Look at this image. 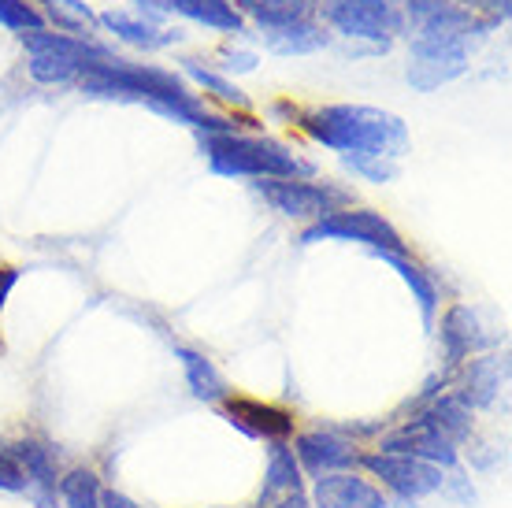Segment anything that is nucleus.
Returning a JSON list of instances; mask_svg holds the SVG:
<instances>
[{
    "instance_id": "obj_1",
    "label": "nucleus",
    "mask_w": 512,
    "mask_h": 508,
    "mask_svg": "<svg viewBox=\"0 0 512 508\" xmlns=\"http://www.w3.org/2000/svg\"><path fill=\"white\" fill-rule=\"evenodd\" d=\"M78 89H82L86 97H101V101L145 104V108H153L156 115L171 119V123H182V127L197 130V138H201V134H227V130H238V123H231L227 115L212 112V108L186 86V78L175 75V71H167V67L134 64V60H123V56L90 60V64H82Z\"/></svg>"
},
{
    "instance_id": "obj_2",
    "label": "nucleus",
    "mask_w": 512,
    "mask_h": 508,
    "mask_svg": "<svg viewBox=\"0 0 512 508\" xmlns=\"http://www.w3.org/2000/svg\"><path fill=\"white\" fill-rule=\"evenodd\" d=\"M294 123L308 138L338 156H379L401 160L409 153L405 119L372 104H320L308 112H294Z\"/></svg>"
},
{
    "instance_id": "obj_3",
    "label": "nucleus",
    "mask_w": 512,
    "mask_h": 508,
    "mask_svg": "<svg viewBox=\"0 0 512 508\" xmlns=\"http://www.w3.org/2000/svg\"><path fill=\"white\" fill-rule=\"evenodd\" d=\"M201 156L208 167L223 178H316V164L294 153L290 145H282L264 134H242V130H227V134H201L197 138Z\"/></svg>"
},
{
    "instance_id": "obj_4",
    "label": "nucleus",
    "mask_w": 512,
    "mask_h": 508,
    "mask_svg": "<svg viewBox=\"0 0 512 508\" xmlns=\"http://www.w3.org/2000/svg\"><path fill=\"white\" fill-rule=\"evenodd\" d=\"M357 471H364L375 486H383L394 505L416 508L431 497H453L472 505L475 490L472 479L461 471H442L427 460L401 457V453H379V449H364L357 460Z\"/></svg>"
},
{
    "instance_id": "obj_5",
    "label": "nucleus",
    "mask_w": 512,
    "mask_h": 508,
    "mask_svg": "<svg viewBox=\"0 0 512 508\" xmlns=\"http://www.w3.org/2000/svg\"><path fill=\"white\" fill-rule=\"evenodd\" d=\"M26 49V71L34 82L41 86H78V75H82V64L90 60H108L116 52L101 45L97 38H71V34H56L49 26L41 30H26L19 34Z\"/></svg>"
},
{
    "instance_id": "obj_6",
    "label": "nucleus",
    "mask_w": 512,
    "mask_h": 508,
    "mask_svg": "<svg viewBox=\"0 0 512 508\" xmlns=\"http://www.w3.org/2000/svg\"><path fill=\"white\" fill-rule=\"evenodd\" d=\"M253 190L271 212H279L282 219H294V223H305V227L357 204L353 190L327 182V178H256Z\"/></svg>"
},
{
    "instance_id": "obj_7",
    "label": "nucleus",
    "mask_w": 512,
    "mask_h": 508,
    "mask_svg": "<svg viewBox=\"0 0 512 508\" xmlns=\"http://www.w3.org/2000/svg\"><path fill=\"white\" fill-rule=\"evenodd\" d=\"M316 15L334 34L349 41H372L375 49H390V41L409 30L405 12L390 0H323L316 4Z\"/></svg>"
},
{
    "instance_id": "obj_8",
    "label": "nucleus",
    "mask_w": 512,
    "mask_h": 508,
    "mask_svg": "<svg viewBox=\"0 0 512 508\" xmlns=\"http://www.w3.org/2000/svg\"><path fill=\"white\" fill-rule=\"evenodd\" d=\"M320 242H353L364 245L372 256L383 253H409V245L401 238V230L375 208H342L334 216L312 223L301 230V245H320Z\"/></svg>"
},
{
    "instance_id": "obj_9",
    "label": "nucleus",
    "mask_w": 512,
    "mask_h": 508,
    "mask_svg": "<svg viewBox=\"0 0 512 508\" xmlns=\"http://www.w3.org/2000/svg\"><path fill=\"white\" fill-rule=\"evenodd\" d=\"M375 449H379V453H401V457L427 460V464H435V468H442V471L464 468L461 445L453 442V438H446L435 423H427L423 416H416V412H412L409 420L394 423V427L379 438Z\"/></svg>"
},
{
    "instance_id": "obj_10",
    "label": "nucleus",
    "mask_w": 512,
    "mask_h": 508,
    "mask_svg": "<svg viewBox=\"0 0 512 508\" xmlns=\"http://www.w3.org/2000/svg\"><path fill=\"white\" fill-rule=\"evenodd\" d=\"M297 464L305 471V479H320V475H334V471H353L360 460L357 438H349L338 427H308L290 438Z\"/></svg>"
},
{
    "instance_id": "obj_11",
    "label": "nucleus",
    "mask_w": 512,
    "mask_h": 508,
    "mask_svg": "<svg viewBox=\"0 0 512 508\" xmlns=\"http://www.w3.org/2000/svg\"><path fill=\"white\" fill-rule=\"evenodd\" d=\"M219 420H227L238 434L253 438V442H290L297 434V420L290 408H279L271 401H256V397L231 394L223 405H216Z\"/></svg>"
},
{
    "instance_id": "obj_12",
    "label": "nucleus",
    "mask_w": 512,
    "mask_h": 508,
    "mask_svg": "<svg viewBox=\"0 0 512 508\" xmlns=\"http://www.w3.org/2000/svg\"><path fill=\"white\" fill-rule=\"evenodd\" d=\"M509 382V353H479L449 371V394L468 412H483L498 401L501 386Z\"/></svg>"
},
{
    "instance_id": "obj_13",
    "label": "nucleus",
    "mask_w": 512,
    "mask_h": 508,
    "mask_svg": "<svg viewBox=\"0 0 512 508\" xmlns=\"http://www.w3.org/2000/svg\"><path fill=\"white\" fill-rule=\"evenodd\" d=\"M256 508H316L308 497V479L297 464L290 442H271L264 460V483Z\"/></svg>"
},
{
    "instance_id": "obj_14",
    "label": "nucleus",
    "mask_w": 512,
    "mask_h": 508,
    "mask_svg": "<svg viewBox=\"0 0 512 508\" xmlns=\"http://www.w3.org/2000/svg\"><path fill=\"white\" fill-rule=\"evenodd\" d=\"M308 497H312L316 508H397L383 486H375L372 479L357 468L312 479Z\"/></svg>"
},
{
    "instance_id": "obj_15",
    "label": "nucleus",
    "mask_w": 512,
    "mask_h": 508,
    "mask_svg": "<svg viewBox=\"0 0 512 508\" xmlns=\"http://www.w3.org/2000/svg\"><path fill=\"white\" fill-rule=\"evenodd\" d=\"M12 453L26 471V497L34 508H60L56 486H60V457H56V445L41 442V438H15Z\"/></svg>"
},
{
    "instance_id": "obj_16",
    "label": "nucleus",
    "mask_w": 512,
    "mask_h": 508,
    "mask_svg": "<svg viewBox=\"0 0 512 508\" xmlns=\"http://www.w3.org/2000/svg\"><path fill=\"white\" fill-rule=\"evenodd\" d=\"M438 342H442V371H457L464 360L487 353L490 338L479 323V312L468 305H449L438 327Z\"/></svg>"
},
{
    "instance_id": "obj_17",
    "label": "nucleus",
    "mask_w": 512,
    "mask_h": 508,
    "mask_svg": "<svg viewBox=\"0 0 512 508\" xmlns=\"http://www.w3.org/2000/svg\"><path fill=\"white\" fill-rule=\"evenodd\" d=\"M175 360L182 368V379L190 386V394L205 405H223L227 397L234 394V386L227 382V375L216 368V360H208L201 349H190V345H175Z\"/></svg>"
},
{
    "instance_id": "obj_18",
    "label": "nucleus",
    "mask_w": 512,
    "mask_h": 508,
    "mask_svg": "<svg viewBox=\"0 0 512 508\" xmlns=\"http://www.w3.org/2000/svg\"><path fill=\"white\" fill-rule=\"evenodd\" d=\"M97 23H101L108 34H116V38H123L127 45L145 49V52L171 49V45L182 41V30H167V26L153 23V19H145V15H138V12H104V15H97Z\"/></svg>"
},
{
    "instance_id": "obj_19",
    "label": "nucleus",
    "mask_w": 512,
    "mask_h": 508,
    "mask_svg": "<svg viewBox=\"0 0 512 508\" xmlns=\"http://www.w3.org/2000/svg\"><path fill=\"white\" fill-rule=\"evenodd\" d=\"M379 260H383L386 267H394L397 279L409 286L412 301H416V308H420L423 327L431 331V327H435L438 308H442V297H438V286H435V279H431V271H423L409 253H383Z\"/></svg>"
},
{
    "instance_id": "obj_20",
    "label": "nucleus",
    "mask_w": 512,
    "mask_h": 508,
    "mask_svg": "<svg viewBox=\"0 0 512 508\" xmlns=\"http://www.w3.org/2000/svg\"><path fill=\"white\" fill-rule=\"evenodd\" d=\"M242 19H253L256 30H282L316 19V0H231Z\"/></svg>"
},
{
    "instance_id": "obj_21",
    "label": "nucleus",
    "mask_w": 512,
    "mask_h": 508,
    "mask_svg": "<svg viewBox=\"0 0 512 508\" xmlns=\"http://www.w3.org/2000/svg\"><path fill=\"white\" fill-rule=\"evenodd\" d=\"M160 8L186 15V19L208 26V30H219V34H242L245 30V19L231 0H160Z\"/></svg>"
},
{
    "instance_id": "obj_22",
    "label": "nucleus",
    "mask_w": 512,
    "mask_h": 508,
    "mask_svg": "<svg viewBox=\"0 0 512 508\" xmlns=\"http://www.w3.org/2000/svg\"><path fill=\"white\" fill-rule=\"evenodd\" d=\"M260 41H264V49L275 52V56H308V52L327 49V45H331V34H327L323 23L308 19V23L282 26V30H264Z\"/></svg>"
},
{
    "instance_id": "obj_23",
    "label": "nucleus",
    "mask_w": 512,
    "mask_h": 508,
    "mask_svg": "<svg viewBox=\"0 0 512 508\" xmlns=\"http://www.w3.org/2000/svg\"><path fill=\"white\" fill-rule=\"evenodd\" d=\"M104 483L93 468H64L60 475V486H56V497H60V508H104L101 501Z\"/></svg>"
},
{
    "instance_id": "obj_24",
    "label": "nucleus",
    "mask_w": 512,
    "mask_h": 508,
    "mask_svg": "<svg viewBox=\"0 0 512 508\" xmlns=\"http://www.w3.org/2000/svg\"><path fill=\"white\" fill-rule=\"evenodd\" d=\"M182 75L190 78L197 89H205V93H212L216 101L223 104H234V108H249V97H245L242 89L234 86L227 75H219L216 67H201L197 60H182Z\"/></svg>"
},
{
    "instance_id": "obj_25",
    "label": "nucleus",
    "mask_w": 512,
    "mask_h": 508,
    "mask_svg": "<svg viewBox=\"0 0 512 508\" xmlns=\"http://www.w3.org/2000/svg\"><path fill=\"white\" fill-rule=\"evenodd\" d=\"M0 26L15 30V34H26V30H41L45 15L34 4H26V0H0Z\"/></svg>"
},
{
    "instance_id": "obj_26",
    "label": "nucleus",
    "mask_w": 512,
    "mask_h": 508,
    "mask_svg": "<svg viewBox=\"0 0 512 508\" xmlns=\"http://www.w3.org/2000/svg\"><path fill=\"white\" fill-rule=\"evenodd\" d=\"M342 164H346V171H353L357 178H364V182H379V186H386V182H394L397 178V160H379V156H342Z\"/></svg>"
},
{
    "instance_id": "obj_27",
    "label": "nucleus",
    "mask_w": 512,
    "mask_h": 508,
    "mask_svg": "<svg viewBox=\"0 0 512 508\" xmlns=\"http://www.w3.org/2000/svg\"><path fill=\"white\" fill-rule=\"evenodd\" d=\"M0 494L26 497V471H23V464L15 460L8 442H0Z\"/></svg>"
},
{
    "instance_id": "obj_28",
    "label": "nucleus",
    "mask_w": 512,
    "mask_h": 508,
    "mask_svg": "<svg viewBox=\"0 0 512 508\" xmlns=\"http://www.w3.org/2000/svg\"><path fill=\"white\" fill-rule=\"evenodd\" d=\"M256 52H249V49H223L219 52V64H216V71L219 75H249V71H256Z\"/></svg>"
},
{
    "instance_id": "obj_29",
    "label": "nucleus",
    "mask_w": 512,
    "mask_h": 508,
    "mask_svg": "<svg viewBox=\"0 0 512 508\" xmlns=\"http://www.w3.org/2000/svg\"><path fill=\"white\" fill-rule=\"evenodd\" d=\"M104 508H145L141 501H134L130 494H123V490H116V486H104V494H101Z\"/></svg>"
},
{
    "instance_id": "obj_30",
    "label": "nucleus",
    "mask_w": 512,
    "mask_h": 508,
    "mask_svg": "<svg viewBox=\"0 0 512 508\" xmlns=\"http://www.w3.org/2000/svg\"><path fill=\"white\" fill-rule=\"evenodd\" d=\"M15 286H19V271L15 267H0V319H4V305H8Z\"/></svg>"
},
{
    "instance_id": "obj_31",
    "label": "nucleus",
    "mask_w": 512,
    "mask_h": 508,
    "mask_svg": "<svg viewBox=\"0 0 512 508\" xmlns=\"http://www.w3.org/2000/svg\"><path fill=\"white\" fill-rule=\"evenodd\" d=\"M509 4H512V0H475L472 12H479V8H487L490 19H498V23H505V19H509Z\"/></svg>"
},
{
    "instance_id": "obj_32",
    "label": "nucleus",
    "mask_w": 512,
    "mask_h": 508,
    "mask_svg": "<svg viewBox=\"0 0 512 508\" xmlns=\"http://www.w3.org/2000/svg\"><path fill=\"white\" fill-rule=\"evenodd\" d=\"M134 4H138V15H145V19H153V23H160V19H164L160 0H134Z\"/></svg>"
}]
</instances>
